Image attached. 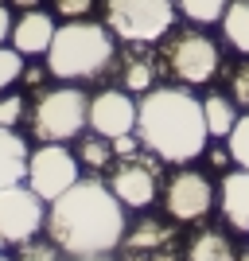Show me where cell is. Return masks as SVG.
I'll list each match as a JSON object with an SVG mask.
<instances>
[{"label": "cell", "instance_id": "obj_13", "mask_svg": "<svg viewBox=\"0 0 249 261\" xmlns=\"http://www.w3.org/2000/svg\"><path fill=\"white\" fill-rule=\"evenodd\" d=\"M54 32H59V23H54L51 12H43V8H27V12H20V16H16L8 43L16 47L20 55H47V47H51Z\"/></svg>", "mask_w": 249, "mask_h": 261}, {"label": "cell", "instance_id": "obj_10", "mask_svg": "<svg viewBox=\"0 0 249 261\" xmlns=\"http://www.w3.org/2000/svg\"><path fill=\"white\" fill-rule=\"evenodd\" d=\"M163 207L175 222H199V218H206L214 211V184L203 172L179 164V172L163 187Z\"/></svg>", "mask_w": 249, "mask_h": 261}, {"label": "cell", "instance_id": "obj_29", "mask_svg": "<svg viewBox=\"0 0 249 261\" xmlns=\"http://www.w3.org/2000/svg\"><path fill=\"white\" fill-rule=\"evenodd\" d=\"M12 23H16V20H12V8H8V4H0V43H8V39H12Z\"/></svg>", "mask_w": 249, "mask_h": 261}, {"label": "cell", "instance_id": "obj_17", "mask_svg": "<svg viewBox=\"0 0 249 261\" xmlns=\"http://www.w3.org/2000/svg\"><path fill=\"white\" fill-rule=\"evenodd\" d=\"M156 74H160V59H152L148 51H136L125 59V70H121V82L129 94H148L156 86Z\"/></svg>", "mask_w": 249, "mask_h": 261}, {"label": "cell", "instance_id": "obj_15", "mask_svg": "<svg viewBox=\"0 0 249 261\" xmlns=\"http://www.w3.org/2000/svg\"><path fill=\"white\" fill-rule=\"evenodd\" d=\"M27 141H23L16 129H0V191L12 184H23L27 179Z\"/></svg>", "mask_w": 249, "mask_h": 261}, {"label": "cell", "instance_id": "obj_6", "mask_svg": "<svg viewBox=\"0 0 249 261\" xmlns=\"http://www.w3.org/2000/svg\"><path fill=\"white\" fill-rule=\"evenodd\" d=\"M105 28L125 43H156L172 32L175 0H105Z\"/></svg>", "mask_w": 249, "mask_h": 261}, {"label": "cell", "instance_id": "obj_23", "mask_svg": "<svg viewBox=\"0 0 249 261\" xmlns=\"http://www.w3.org/2000/svg\"><path fill=\"white\" fill-rule=\"evenodd\" d=\"M226 141H230V156H234V164L249 172V109L238 117V125H234V133H230Z\"/></svg>", "mask_w": 249, "mask_h": 261}, {"label": "cell", "instance_id": "obj_4", "mask_svg": "<svg viewBox=\"0 0 249 261\" xmlns=\"http://www.w3.org/2000/svg\"><path fill=\"white\" fill-rule=\"evenodd\" d=\"M27 125L39 141L70 144L90 129V94L78 90L74 82H59L51 90H39L35 101L27 106Z\"/></svg>", "mask_w": 249, "mask_h": 261}, {"label": "cell", "instance_id": "obj_3", "mask_svg": "<svg viewBox=\"0 0 249 261\" xmlns=\"http://www.w3.org/2000/svg\"><path fill=\"white\" fill-rule=\"evenodd\" d=\"M117 35L98 20H66L47 47V70L59 82H90L105 74L117 55Z\"/></svg>", "mask_w": 249, "mask_h": 261}, {"label": "cell", "instance_id": "obj_16", "mask_svg": "<svg viewBox=\"0 0 249 261\" xmlns=\"http://www.w3.org/2000/svg\"><path fill=\"white\" fill-rule=\"evenodd\" d=\"M183 261H238V246L230 242V234L222 230H199L195 238L187 242Z\"/></svg>", "mask_w": 249, "mask_h": 261}, {"label": "cell", "instance_id": "obj_32", "mask_svg": "<svg viewBox=\"0 0 249 261\" xmlns=\"http://www.w3.org/2000/svg\"><path fill=\"white\" fill-rule=\"evenodd\" d=\"M12 8H20V12H27V8H39V4H43V0H8Z\"/></svg>", "mask_w": 249, "mask_h": 261}, {"label": "cell", "instance_id": "obj_22", "mask_svg": "<svg viewBox=\"0 0 249 261\" xmlns=\"http://www.w3.org/2000/svg\"><path fill=\"white\" fill-rule=\"evenodd\" d=\"M20 74H23V55L12 43H0V94H4L8 86H16Z\"/></svg>", "mask_w": 249, "mask_h": 261}, {"label": "cell", "instance_id": "obj_33", "mask_svg": "<svg viewBox=\"0 0 249 261\" xmlns=\"http://www.w3.org/2000/svg\"><path fill=\"white\" fill-rule=\"evenodd\" d=\"M74 261H113L109 253H90V257H74Z\"/></svg>", "mask_w": 249, "mask_h": 261}, {"label": "cell", "instance_id": "obj_18", "mask_svg": "<svg viewBox=\"0 0 249 261\" xmlns=\"http://www.w3.org/2000/svg\"><path fill=\"white\" fill-rule=\"evenodd\" d=\"M203 113H206V129H210V137H230L234 133V125H238V101L234 98H222V94H206L203 98Z\"/></svg>", "mask_w": 249, "mask_h": 261}, {"label": "cell", "instance_id": "obj_30", "mask_svg": "<svg viewBox=\"0 0 249 261\" xmlns=\"http://www.w3.org/2000/svg\"><path fill=\"white\" fill-rule=\"evenodd\" d=\"M210 164H214V168H226V164H234V156H230V144H226V148H214V152H210Z\"/></svg>", "mask_w": 249, "mask_h": 261}, {"label": "cell", "instance_id": "obj_11", "mask_svg": "<svg viewBox=\"0 0 249 261\" xmlns=\"http://www.w3.org/2000/svg\"><path fill=\"white\" fill-rule=\"evenodd\" d=\"M136 109H141V101H132L129 90H101L90 98V129L109 141L136 133Z\"/></svg>", "mask_w": 249, "mask_h": 261}, {"label": "cell", "instance_id": "obj_27", "mask_svg": "<svg viewBox=\"0 0 249 261\" xmlns=\"http://www.w3.org/2000/svg\"><path fill=\"white\" fill-rule=\"evenodd\" d=\"M98 0H51L54 16H63V20H86L90 12H94Z\"/></svg>", "mask_w": 249, "mask_h": 261}, {"label": "cell", "instance_id": "obj_26", "mask_svg": "<svg viewBox=\"0 0 249 261\" xmlns=\"http://www.w3.org/2000/svg\"><path fill=\"white\" fill-rule=\"evenodd\" d=\"M230 98L238 101L241 109H249V55L234 66V78H230Z\"/></svg>", "mask_w": 249, "mask_h": 261}, {"label": "cell", "instance_id": "obj_20", "mask_svg": "<svg viewBox=\"0 0 249 261\" xmlns=\"http://www.w3.org/2000/svg\"><path fill=\"white\" fill-rule=\"evenodd\" d=\"M78 160L86 164V168H94V172H105L109 164L117 160V152H113V141H109V137H101V133H94V137H82V144H78Z\"/></svg>", "mask_w": 249, "mask_h": 261}, {"label": "cell", "instance_id": "obj_8", "mask_svg": "<svg viewBox=\"0 0 249 261\" xmlns=\"http://www.w3.org/2000/svg\"><path fill=\"white\" fill-rule=\"evenodd\" d=\"M47 226V203L27 184L0 191V246H23Z\"/></svg>", "mask_w": 249, "mask_h": 261}, {"label": "cell", "instance_id": "obj_31", "mask_svg": "<svg viewBox=\"0 0 249 261\" xmlns=\"http://www.w3.org/2000/svg\"><path fill=\"white\" fill-rule=\"evenodd\" d=\"M47 74H51V70H47V66H43V70H39V66H35V70H23L20 78H23V82H27V86H39V82H43Z\"/></svg>", "mask_w": 249, "mask_h": 261}, {"label": "cell", "instance_id": "obj_35", "mask_svg": "<svg viewBox=\"0 0 249 261\" xmlns=\"http://www.w3.org/2000/svg\"><path fill=\"white\" fill-rule=\"evenodd\" d=\"M0 4H4V0H0Z\"/></svg>", "mask_w": 249, "mask_h": 261}, {"label": "cell", "instance_id": "obj_9", "mask_svg": "<svg viewBox=\"0 0 249 261\" xmlns=\"http://www.w3.org/2000/svg\"><path fill=\"white\" fill-rule=\"evenodd\" d=\"M160 156L156 152H132V156H121V164L113 168L109 175V187H113V195L125 203V211H144L156 203L160 195Z\"/></svg>", "mask_w": 249, "mask_h": 261}, {"label": "cell", "instance_id": "obj_21", "mask_svg": "<svg viewBox=\"0 0 249 261\" xmlns=\"http://www.w3.org/2000/svg\"><path fill=\"white\" fill-rule=\"evenodd\" d=\"M175 8L183 12V20L206 28V23H218L222 16H226L230 0H175Z\"/></svg>", "mask_w": 249, "mask_h": 261}, {"label": "cell", "instance_id": "obj_34", "mask_svg": "<svg viewBox=\"0 0 249 261\" xmlns=\"http://www.w3.org/2000/svg\"><path fill=\"white\" fill-rule=\"evenodd\" d=\"M0 261H12V257H8V253H4V250H0Z\"/></svg>", "mask_w": 249, "mask_h": 261}, {"label": "cell", "instance_id": "obj_5", "mask_svg": "<svg viewBox=\"0 0 249 261\" xmlns=\"http://www.w3.org/2000/svg\"><path fill=\"white\" fill-rule=\"evenodd\" d=\"M160 63L175 82H183V86H206L218 74V66H222V51H218L214 35L187 28V32H168Z\"/></svg>", "mask_w": 249, "mask_h": 261}, {"label": "cell", "instance_id": "obj_1", "mask_svg": "<svg viewBox=\"0 0 249 261\" xmlns=\"http://www.w3.org/2000/svg\"><path fill=\"white\" fill-rule=\"evenodd\" d=\"M47 238L70 257L113 253L125 242V203L101 179H78L47 203Z\"/></svg>", "mask_w": 249, "mask_h": 261}, {"label": "cell", "instance_id": "obj_14", "mask_svg": "<svg viewBox=\"0 0 249 261\" xmlns=\"http://www.w3.org/2000/svg\"><path fill=\"white\" fill-rule=\"evenodd\" d=\"M222 218L238 234H249V172L238 168V172H226L222 175Z\"/></svg>", "mask_w": 249, "mask_h": 261}, {"label": "cell", "instance_id": "obj_12", "mask_svg": "<svg viewBox=\"0 0 249 261\" xmlns=\"http://www.w3.org/2000/svg\"><path fill=\"white\" fill-rule=\"evenodd\" d=\"M121 250H125L129 261H172V253H175V222L141 218L132 230H125Z\"/></svg>", "mask_w": 249, "mask_h": 261}, {"label": "cell", "instance_id": "obj_2", "mask_svg": "<svg viewBox=\"0 0 249 261\" xmlns=\"http://www.w3.org/2000/svg\"><path fill=\"white\" fill-rule=\"evenodd\" d=\"M136 137L168 164L199 160L210 141L203 98H191L187 86H152L136 109Z\"/></svg>", "mask_w": 249, "mask_h": 261}, {"label": "cell", "instance_id": "obj_28", "mask_svg": "<svg viewBox=\"0 0 249 261\" xmlns=\"http://www.w3.org/2000/svg\"><path fill=\"white\" fill-rule=\"evenodd\" d=\"M144 144H141V137L136 133H125V137H113V152L117 156H132V152H141Z\"/></svg>", "mask_w": 249, "mask_h": 261}, {"label": "cell", "instance_id": "obj_24", "mask_svg": "<svg viewBox=\"0 0 249 261\" xmlns=\"http://www.w3.org/2000/svg\"><path fill=\"white\" fill-rule=\"evenodd\" d=\"M20 121H27V98L23 94H4L0 98V129H16Z\"/></svg>", "mask_w": 249, "mask_h": 261}, {"label": "cell", "instance_id": "obj_19", "mask_svg": "<svg viewBox=\"0 0 249 261\" xmlns=\"http://www.w3.org/2000/svg\"><path fill=\"white\" fill-rule=\"evenodd\" d=\"M222 35L238 55H249V0H230L222 16Z\"/></svg>", "mask_w": 249, "mask_h": 261}, {"label": "cell", "instance_id": "obj_25", "mask_svg": "<svg viewBox=\"0 0 249 261\" xmlns=\"http://www.w3.org/2000/svg\"><path fill=\"white\" fill-rule=\"evenodd\" d=\"M16 261H63V250H59L51 238H47V242L27 238V242L20 246V253H16Z\"/></svg>", "mask_w": 249, "mask_h": 261}, {"label": "cell", "instance_id": "obj_7", "mask_svg": "<svg viewBox=\"0 0 249 261\" xmlns=\"http://www.w3.org/2000/svg\"><path fill=\"white\" fill-rule=\"evenodd\" d=\"M78 179H82V160H78V152H70L66 144L43 141L27 156V187H32L43 203L59 199L66 187H74Z\"/></svg>", "mask_w": 249, "mask_h": 261}]
</instances>
